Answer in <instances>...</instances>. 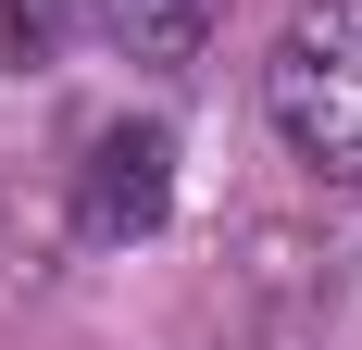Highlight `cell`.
I'll return each mask as SVG.
<instances>
[{
    "mask_svg": "<svg viewBox=\"0 0 362 350\" xmlns=\"http://www.w3.org/2000/svg\"><path fill=\"white\" fill-rule=\"evenodd\" d=\"M262 113L313 175L362 188V0H300L262 50Z\"/></svg>",
    "mask_w": 362,
    "mask_h": 350,
    "instance_id": "obj_1",
    "label": "cell"
},
{
    "mask_svg": "<svg viewBox=\"0 0 362 350\" xmlns=\"http://www.w3.org/2000/svg\"><path fill=\"white\" fill-rule=\"evenodd\" d=\"M175 201V138L163 125H100L88 138V175H75V225L88 238H150Z\"/></svg>",
    "mask_w": 362,
    "mask_h": 350,
    "instance_id": "obj_2",
    "label": "cell"
},
{
    "mask_svg": "<svg viewBox=\"0 0 362 350\" xmlns=\"http://www.w3.org/2000/svg\"><path fill=\"white\" fill-rule=\"evenodd\" d=\"M88 26L125 63H200V38L225 26V0H88Z\"/></svg>",
    "mask_w": 362,
    "mask_h": 350,
    "instance_id": "obj_3",
    "label": "cell"
},
{
    "mask_svg": "<svg viewBox=\"0 0 362 350\" xmlns=\"http://www.w3.org/2000/svg\"><path fill=\"white\" fill-rule=\"evenodd\" d=\"M50 38H63V0H0V50H50Z\"/></svg>",
    "mask_w": 362,
    "mask_h": 350,
    "instance_id": "obj_4",
    "label": "cell"
}]
</instances>
